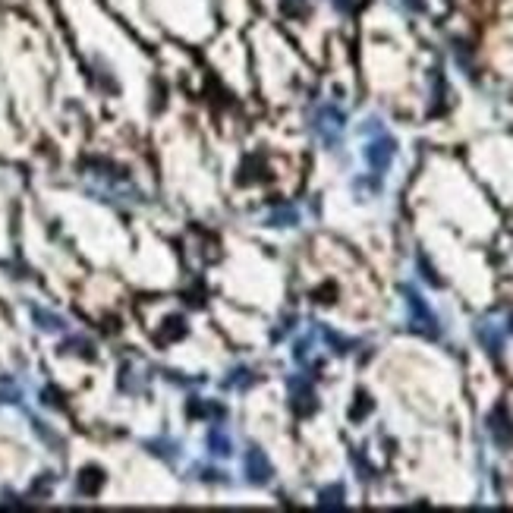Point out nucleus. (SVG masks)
<instances>
[{
	"mask_svg": "<svg viewBox=\"0 0 513 513\" xmlns=\"http://www.w3.org/2000/svg\"><path fill=\"white\" fill-rule=\"evenodd\" d=\"M403 293H407V305H410V325L425 337H438V318H435L432 309L422 303V296H419L412 287H407Z\"/></svg>",
	"mask_w": 513,
	"mask_h": 513,
	"instance_id": "f257e3e1",
	"label": "nucleus"
},
{
	"mask_svg": "<svg viewBox=\"0 0 513 513\" xmlns=\"http://www.w3.org/2000/svg\"><path fill=\"white\" fill-rule=\"evenodd\" d=\"M394 148H397L394 139L385 136V133H378V139L369 142V148H365V161H369L375 177H381V173L390 167V161H394Z\"/></svg>",
	"mask_w": 513,
	"mask_h": 513,
	"instance_id": "f03ea898",
	"label": "nucleus"
},
{
	"mask_svg": "<svg viewBox=\"0 0 513 513\" xmlns=\"http://www.w3.org/2000/svg\"><path fill=\"white\" fill-rule=\"evenodd\" d=\"M315 129H318V136H321V139H325L327 145H334L337 139H340V133H343V113L337 111V107H331V104L318 107V113H315Z\"/></svg>",
	"mask_w": 513,
	"mask_h": 513,
	"instance_id": "7ed1b4c3",
	"label": "nucleus"
},
{
	"mask_svg": "<svg viewBox=\"0 0 513 513\" xmlns=\"http://www.w3.org/2000/svg\"><path fill=\"white\" fill-rule=\"evenodd\" d=\"M290 397H293V410L296 416H309V412H315V390L305 378H293L290 381Z\"/></svg>",
	"mask_w": 513,
	"mask_h": 513,
	"instance_id": "20e7f679",
	"label": "nucleus"
},
{
	"mask_svg": "<svg viewBox=\"0 0 513 513\" xmlns=\"http://www.w3.org/2000/svg\"><path fill=\"white\" fill-rule=\"evenodd\" d=\"M488 432H492L494 444H501V447H510L513 444V422L504 407H497L492 416H488Z\"/></svg>",
	"mask_w": 513,
	"mask_h": 513,
	"instance_id": "39448f33",
	"label": "nucleus"
},
{
	"mask_svg": "<svg viewBox=\"0 0 513 513\" xmlns=\"http://www.w3.org/2000/svg\"><path fill=\"white\" fill-rule=\"evenodd\" d=\"M243 463H246V476L255 482V485H262V482L271 479V463H268V457L258 447H252Z\"/></svg>",
	"mask_w": 513,
	"mask_h": 513,
	"instance_id": "423d86ee",
	"label": "nucleus"
},
{
	"mask_svg": "<svg viewBox=\"0 0 513 513\" xmlns=\"http://www.w3.org/2000/svg\"><path fill=\"white\" fill-rule=\"evenodd\" d=\"M280 10H283V16L287 19H305L312 13V4L309 0H283Z\"/></svg>",
	"mask_w": 513,
	"mask_h": 513,
	"instance_id": "0eeeda50",
	"label": "nucleus"
},
{
	"mask_svg": "<svg viewBox=\"0 0 513 513\" xmlns=\"http://www.w3.org/2000/svg\"><path fill=\"white\" fill-rule=\"evenodd\" d=\"M479 340L488 347V353H494V356L501 353V340H504V337H501V331H492V325H479Z\"/></svg>",
	"mask_w": 513,
	"mask_h": 513,
	"instance_id": "6e6552de",
	"label": "nucleus"
},
{
	"mask_svg": "<svg viewBox=\"0 0 513 513\" xmlns=\"http://www.w3.org/2000/svg\"><path fill=\"white\" fill-rule=\"evenodd\" d=\"M318 504H321V507H340V504H343V488L340 485L325 488V492L318 494Z\"/></svg>",
	"mask_w": 513,
	"mask_h": 513,
	"instance_id": "1a4fd4ad",
	"label": "nucleus"
},
{
	"mask_svg": "<svg viewBox=\"0 0 513 513\" xmlns=\"http://www.w3.org/2000/svg\"><path fill=\"white\" fill-rule=\"evenodd\" d=\"M79 488L86 494H95L98 488H101V472H98V469H86V472H82V479H79Z\"/></svg>",
	"mask_w": 513,
	"mask_h": 513,
	"instance_id": "9d476101",
	"label": "nucleus"
},
{
	"mask_svg": "<svg viewBox=\"0 0 513 513\" xmlns=\"http://www.w3.org/2000/svg\"><path fill=\"white\" fill-rule=\"evenodd\" d=\"M208 441H211V450H214V454H220V457H227V454H230V441H227V435L220 432V428H214Z\"/></svg>",
	"mask_w": 513,
	"mask_h": 513,
	"instance_id": "9b49d317",
	"label": "nucleus"
},
{
	"mask_svg": "<svg viewBox=\"0 0 513 513\" xmlns=\"http://www.w3.org/2000/svg\"><path fill=\"white\" fill-rule=\"evenodd\" d=\"M296 218H300V214H296V208H290V205H287V208H278V211L271 214V220H274V224H278V227L296 224Z\"/></svg>",
	"mask_w": 513,
	"mask_h": 513,
	"instance_id": "f8f14e48",
	"label": "nucleus"
},
{
	"mask_svg": "<svg viewBox=\"0 0 513 513\" xmlns=\"http://www.w3.org/2000/svg\"><path fill=\"white\" fill-rule=\"evenodd\" d=\"M151 447H158L155 454H161V457H177V444H171V441H158V444H151Z\"/></svg>",
	"mask_w": 513,
	"mask_h": 513,
	"instance_id": "ddd939ff",
	"label": "nucleus"
},
{
	"mask_svg": "<svg viewBox=\"0 0 513 513\" xmlns=\"http://www.w3.org/2000/svg\"><path fill=\"white\" fill-rule=\"evenodd\" d=\"M372 410V403H369V397H359V407L353 410V419H359V416H365V412Z\"/></svg>",
	"mask_w": 513,
	"mask_h": 513,
	"instance_id": "4468645a",
	"label": "nucleus"
},
{
	"mask_svg": "<svg viewBox=\"0 0 513 513\" xmlns=\"http://www.w3.org/2000/svg\"><path fill=\"white\" fill-rule=\"evenodd\" d=\"M407 6H412V10H422V0H403Z\"/></svg>",
	"mask_w": 513,
	"mask_h": 513,
	"instance_id": "2eb2a0df",
	"label": "nucleus"
},
{
	"mask_svg": "<svg viewBox=\"0 0 513 513\" xmlns=\"http://www.w3.org/2000/svg\"><path fill=\"white\" fill-rule=\"evenodd\" d=\"M507 331H510V334H513V315H510V325H507Z\"/></svg>",
	"mask_w": 513,
	"mask_h": 513,
	"instance_id": "dca6fc26",
	"label": "nucleus"
}]
</instances>
